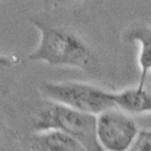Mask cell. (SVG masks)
Here are the masks:
<instances>
[{
  "label": "cell",
  "instance_id": "6da1fadb",
  "mask_svg": "<svg viewBox=\"0 0 151 151\" xmlns=\"http://www.w3.org/2000/svg\"><path fill=\"white\" fill-rule=\"evenodd\" d=\"M39 32V42L29 54L32 61H40L50 67L73 68L96 78L107 81L116 75V52L113 47H103L75 29L32 19Z\"/></svg>",
  "mask_w": 151,
  "mask_h": 151
},
{
  "label": "cell",
  "instance_id": "7a4b0ae2",
  "mask_svg": "<svg viewBox=\"0 0 151 151\" xmlns=\"http://www.w3.org/2000/svg\"><path fill=\"white\" fill-rule=\"evenodd\" d=\"M33 117V132L57 130L76 139L88 151H103L96 139V116L45 99Z\"/></svg>",
  "mask_w": 151,
  "mask_h": 151
},
{
  "label": "cell",
  "instance_id": "3957f363",
  "mask_svg": "<svg viewBox=\"0 0 151 151\" xmlns=\"http://www.w3.org/2000/svg\"><path fill=\"white\" fill-rule=\"evenodd\" d=\"M114 92L85 81H45L39 86V93L47 101L95 116L116 107Z\"/></svg>",
  "mask_w": 151,
  "mask_h": 151
},
{
  "label": "cell",
  "instance_id": "277c9868",
  "mask_svg": "<svg viewBox=\"0 0 151 151\" xmlns=\"http://www.w3.org/2000/svg\"><path fill=\"white\" fill-rule=\"evenodd\" d=\"M139 133L133 116L119 107L96 116V139L103 151H129Z\"/></svg>",
  "mask_w": 151,
  "mask_h": 151
},
{
  "label": "cell",
  "instance_id": "5b68a950",
  "mask_svg": "<svg viewBox=\"0 0 151 151\" xmlns=\"http://www.w3.org/2000/svg\"><path fill=\"white\" fill-rule=\"evenodd\" d=\"M121 40L124 43L139 45L137 65L139 68V76L136 87L143 89L147 86L148 77L151 73V22L144 20L131 22L121 33Z\"/></svg>",
  "mask_w": 151,
  "mask_h": 151
},
{
  "label": "cell",
  "instance_id": "8992f818",
  "mask_svg": "<svg viewBox=\"0 0 151 151\" xmlns=\"http://www.w3.org/2000/svg\"><path fill=\"white\" fill-rule=\"evenodd\" d=\"M29 148L30 151H88L76 139L57 130L33 132Z\"/></svg>",
  "mask_w": 151,
  "mask_h": 151
},
{
  "label": "cell",
  "instance_id": "52a82bcc",
  "mask_svg": "<svg viewBox=\"0 0 151 151\" xmlns=\"http://www.w3.org/2000/svg\"><path fill=\"white\" fill-rule=\"evenodd\" d=\"M116 107L131 115L151 113V88L147 85L143 89L137 87L114 92Z\"/></svg>",
  "mask_w": 151,
  "mask_h": 151
},
{
  "label": "cell",
  "instance_id": "ba28073f",
  "mask_svg": "<svg viewBox=\"0 0 151 151\" xmlns=\"http://www.w3.org/2000/svg\"><path fill=\"white\" fill-rule=\"evenodd\" d=\"M129 151H151V129L139 130V133Z\"/></svg>",
  "mask_w": 151,
  "mask_h": 151
},
{
  "label": "cell",
  "instance_id": "9c48e42d",
  "mask_svg": "<svg viewBox=\"0 0 151 151\" xmlns=\"http://www.w3.org/2000/svg\"><path fill=\"white\" fill-rule=\"evenodd\" d=\"M88 0H52V2L55 6L63 9H72L77 5H81Z\"/></svg>",
  "mask_w": 151,
  "mask_h": 151
},
{
  "label": "cell",
  "instance_id": "30bf717a",
  "mask_svg": "<svg viewBox=\"0 0 151 151\" xmlns=\"http://www.w3.org/2000/svg\"><path fill=\"white\" fill-rule=\"evenodd\" d=\"M17 60L12 56H3L0 55V71L3 69H8L11 67H14L16 65Z\"/></svg>",
  "mask_w": 151,
  "mask_h": 151
}]
</instances>
